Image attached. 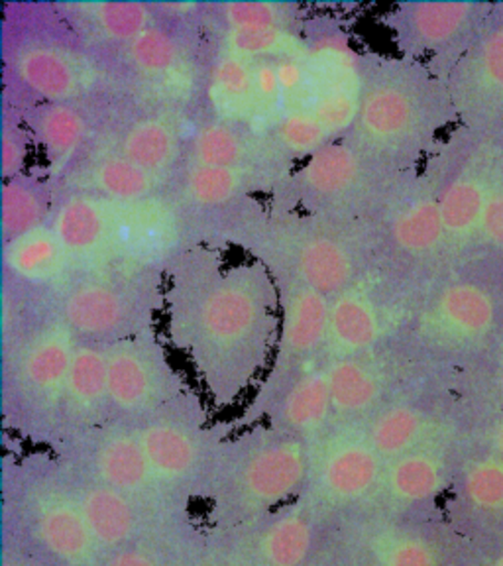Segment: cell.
I'll return each instance as SVG.
<instances>
[{
  "mask_svg": "<svg viewBox=\"0 0 503 566\" xmlns=\"http://www.w3.org/2000/svg\"><path fill=\"white\" fill-rule=\"evenodd\" d=\"M166 336L186 354L214 409L258 388L274 358L282 301L262 260L227 264L219 248L197 242L166 268Z\"/></svg>",
  "mask_w": 503,
  "mask_h": 566,
  "instance_id": "1",
  "label": "cell"
},
{
  "mask_svg": "<svg viewBox=\"0 0 503 566\" xmlns=\"http://www.w3.org/2000/svg\"><path fill=\"white\" fill-rule=\"evenodd\" d=\"M459 115L447 81L427 63L363 55V98L345 140L384 168L404 171Z\"/></svg>",
  "mask_w": 503,
  "mask_h": 566,
  "instance_id": "2",
  "label": "cell"
},
{
  "mask_svg": "<svg viewBox=\"0 0 503 566\" xmlns=\"http://www.w3.org/2000/svg\"><path fill=\"white\" fill-rule=\"evenodd\" d=\"M307 474V442L268 423L240 429L222 444L205 490L207 535H222L292 504Z\"/></svg>",
  "mask_w": 503,
  "mask_h": 566,
  "instance_id": "3",
  "label": "cell"
},
{
  "mask_svg": "<svg viewBox=\"0 0 503 566\" xmlns=\"http://www.w3.org/2000/svg\"><path fill=\"white\" fill-rule=\"evenodd\" d=\"M2 535L48 566H98L101 553L75 497L67 469L50 449L7 454L0 480Z\"/></svg>",
  "mask_w": 503,
  "mask_h": 566,
  "instance_id": "4",
  "label": "cell"
},
{
  "mask_svg": "<svg viewBox=\"0 0 503 566\" xmlns=\"http://www.w3.org/2000/svg\"><path fill=\"white\" fill-rule=\"evenodd\" d=\"M227 239L262 260L275 277H287L327 297H336L364 280L366 244L354 221L274 212L240 214Z\"/></svg>",
  "mask_w": 503,
  "mask_h": 566,
  "instance_id": "5",
  "label": "cell"
},
{
  "mask_svg": "<svg viewBox=\"0 0 503 566\" xmlns=\"http://www.w3.org/2000/svg\"><path fill=\"white\" fill-rule=\"evenodd\" d=\"M77 338L38 301L27 321L2 336V423L35 449H52Z\"/></svg>",
  "mask_w": 503,
  "mask_h": 566,
  "instance_id": "6",
  "label": "cell"
},
{
  "mask_svg": "<svg viewBox=\"0 0 503 566\" xmlns=\"http://www.w3.org/2000/svg\"><path fill=\"white\" fill-rule=\"evenodd\" d=\"M164 270H81L42 300L77 343L108 346L158 327L164 311Z\"/></svg>",
  "mask_w": 503,
  "mask_h": 566,
  "instance_id": "7",
  "label": "cell"
},
{
  "mask_svg": "<svg viewBox=\"0 0 503 566\" xmlns=\"http://www.w3.org/2000/svg\"><path fill=\"white\" fill-rule=\"evenodd\" d=\"M142 449L159 484L179 504L203 502L224 441L237 433L234 421H211V411L197 389L134 424Z\"/></svg>",
  "mask_w": 503,
  "mask_h": 566,
  "instance_id": "8",
  "label": "cell"
},
{
  "mask_svg": "<svg viewBox=\"0 0 503 566\" xmlns=\"http://www.w3.org/2000/svg\"><path fill=\"white\" fill-rule=\"evenodd\" d=\"M391 169L350 142L336 140L301 161L272 193L274 212L303 211L335 221H364L386 199Z\"/></svg>",
  "mask_w": 503,
  "mask_h": 566,
  "instance_id": "9",
  "label": "cell"
},
{
  "mask_svg": "<svg viewBox=\"0 0 503 566\" xmlns=\"http://www.w3.org/2000/svg\"><path fill=\"white\" fill-rule=\"evenodd\" d=\"M275 282L282 301L280 338L272 364L254 389V396L240 417L232 419L237 431L264 423L270 409L292 384L307 371L325 368L323 354L327 345L331 297L287 277H275Z\"/></svg>",
  "mask_w": 503,
  "mask_h": 566,
  "instance_id": "10",
  "label": "cell"
},
{
  "mask_svg": "<svg viewBox=\"0 0 503 566\" xmlns=\"http://www.w3.org/2000/svg\"><path fill=\"white\" fill-rule=\"evenodd\" d=\"M384 470L364 423H335L310 444V474L300 500L328 523L346 513L360 515L378 492Z\"/></svg>",
  "mask_w": 503,
  "mask_h": 566,
  "instance_id": "11",
  "label": "cell"
},
{
  "mask_svg": "<svg viewBox=\"0 0 503 566\" xmlns=\"http://www.w3.org/2000/svg\"><path fill=\"white\" fill-rule=\"evenodd\" d=\"M50 451L67 469L128 495L161 515H186L191 507L166 492L151 470L134 427L106 423L55 444Z\"/></svg>",
  "mask_w": 503,
  "mask_h": 566,
  "instance_id": "12",
  "label": "cell"
},
{
  "mask_svg": "<svg viewBox=\"0 0 503 566\" xmlns=\"http://www.w3.org/2000/svg\"><path fill=\"white\" fill-rule=\"evenodd\" d=\"M7 83L14 81L18 105H80L101 81L97 57L88 53L70 28L62 35L27 32L7 45Z\"/></svg>",
  "mask_w": 503,
  "mask_h": 566,
  "instance_id": "13",
  "label": "cell"
},
{
  "mask_svg": "<svg viewBox=\"0 0 503 566\" xmlns=\"http://www.w3.org/2000/svg\"><path fill=\"white\" fill-rule=\"evenodd\" d=\"M494 2L478 0H406L381 17L399 55L423 62L447 80Z\"/></svg>",
  "mask_w": 503,
  "mask_h": 566,
  "instance_id": "14",
  "label": "cell"
},
{
  "mask_svg": "<svg viewBox=\"0 0 503 566\" xmlns=\"http://www.w3.org/2000/svg\"><path fill=\"white\" fill-rule=\"evenodd\" d=\"M106 366L113 423L134 427L191 388L169 360L158 327L106 346Z\"/></svg>",
  "mask_w": 503,
  "mask_h": 566,
  "instance_id": "15",
  "label": "cell"
},
{
  "mask_svg": "<svg viewBox=\"0 0 503 566\" xmlns=\"http://www.w3.org/2000/svg\"><path fill=\"white\" fill-rule=\"evenodd\" d=\"M328 525L297 497L258 522L207 535V541L230 566H310L321 558Z\"/></svg>",
  "mask_w": 503,
  "mask_h": 566,
  "instance_id": "16",
  "label": "cell"
},
{
  "mask_svg": "<svg viewBox=\"0 0 503 566\" xmlns=\"http://www.w3.org/2000/svg\"><path fill=\"white\" fill-rule=\"evenodd\" d=\"M444 81L459 120L472 128L502 123L503 2H494L490 17L460 53Z\"/></svg>",
  "mask_w": 503,
  "mask_h": 566,
  "instance_id": "17",
  "label": "cell"
},
{
  "mask_svg": "<svg viewBox=\"0 0 503 566\" xmlns=\"http://www.w3.org/2000/svg\"><path fill=\"white\" fill-rule=\"evenodd\" d=\"M67 472H70L71 486L80 502L81 512L91 531V537L95 541L103 558L140 539L154 527H158L159 523L179 517V515H161L146 505L138 504L133 497L116 492L113 488L103 486L73 470L67 469Z\"/></svg>",
  "mask_w": 503,
  "mask_h": 566,
  "instance_id": "18",
  "label": "cell"
},
{
  "mask_svg": "<svg viewBox=\"0 0 503 566\" xmlns=\"http://www.w3.org/2000/svg\"><path fill=\"white\" fill-rule=\"evenodd\" d=\"M106 423H111L106 346L77 343L65 381L53 447Z\"/></svg>",
  "mask_w": 503,
  "mask_h": 566,
  "instance_id": "19",
  "label": "cell"
},
{
  "mask_svg": "<svg viewBox=\"0 0 503 566\" xmlns=\"http://www.w3.org/2000/svg\"><path fill=\"white\" fill-rule=\"evenodd\" d=\"M292 168H221L184 164L177 174V199L191 212L219 211L250 201L260 191H272Z\"/></svg>",
  "mask_w": 503,
  "mask_h": 566,
  "instance_id": "20",
  "label": "cell"
},
{
  "mask_svg": "<svg viewBox=\"0 0 503 566\" xmlns=\"http://www.w3.org/2000/svg\"><path fill=\"white\" fill-rule=\"evenodd\" d=\"M113 209L115 201L98 195L75 189L57 191L50 224L77 272L105 268Z\"/></svg>",
  "mask_w": 503,
  "mask_h": 566,
  "instance_id": "21",
  "label": "cell"
},
{
  "mask_svg": "<svg viewBox=\"0 0 503 566\" xmlns=\"http://www.w3.org/2000/svg\"><path fill=\"white\" fill-rule=\"evenodd\" d=\"M32 134V140L45 159V174L55 186L63 184L77 168L87 146V115L80 105L28 103L14 106Z\"/></svg>",
  "mask_w": 503,
  "mask_h": 566,
  "instance_id": "22",
  "label": "cell"
},
{
  "mask_svg": "<svg viewBox=\"0 0 503 566\" xmlns=\"http://www.w3.org/2000/svg\"><path fill=\"white\" fill-rule=\"evenodd\" d=\"M53 10L87 50H123L161 18L159 4L148 2H63Z\"/></svg>",
  "mask_w": 503,
  "mask_h": 566,
  "instance_id": "23",
  "label": "cell"
},
{
  "mask_svg": "<svg viewBox=\"0 0 503 566\" xmlns=\"http://www.w3.org/2000/svg\"><path fill=\"white\" fill-rule=\"evenodd\" d=\"M503 176L492 156L472 159L441 189L444 252L462 250L476 242L488 201Z\"/></svg>",
  "mask_w": 503,
  "mask_h": 566,
  "instance_id": "24",
  "label": "cell"
},
{
  "mask_svg": "<svg viewBox=\"0 0 503 566\" xmlns=\"http://www.w3.org/2000/svg\"><path fill=\"white\" fill-rule=\"evenodd\" d=\"M384 333V313L363 280L331 300L323 366L376 353Z\"/></svg>",
  "mask_w": 503,
  "mask_h": 566,
  "instance_id": "25",
  "label": "cell"
},
{
  "mask_svg": "<svg viewBox=\"0 0 503 566\" xmlns=\"http://www.w3.org/2000/svg\"><path fill=\"white\" fill-rule=\"evenodd\" d=\"M186 164L221 168H292L277 154L270 136L242 124L211 118L195 128L187 142Z\"/></svg>",
  "mask_w": 503,
  "mask_h": 566,
  "instance_id": "26",
  "label": "cell"
},
{
  "mask_svg": "<svg viewBox=\"0 0 503 566\" xmlns=\"http://www.w3.org/2000/svg\"><path fill=\"white\" fill-rule=\"evenodd\" d=\"M2 268L4 282L35 297H44L77 272L50 222L2 244Z\"/></svg>",
  "mask_w": 503,
  "mask_h": 566,
  "instance_id": "27",
  "label": "cell"
},
{
  "mask_svg": "<svg viewBox=\"0 0 503 566\" xmlns=\"http://www.w3.org/2000/svg\"><path fill=\"white\" fill-rule=\"evenodd\" d=\"M205 551V525L187 513L159 523L140 539L106 555L98 566H197Z\"/></svg>",
  "mask_w": 503,
  "mask_h": 566,
  "instance_id": "28",
  "label": "cell"
},
{
  "mask_svg": "<svg viewBox=\"0 0 503 566\" xmlns=\"http://www.w3.org/2000/svg\"><path fill=\"white\" fill-rule=\"evenodd\" d=\"M333 396L335 423H366L386 406L388 376L376 353L325 366Z\"/></svg>",
  "mask_w": 503,
  "mask_h": 566,
  "instance_id": "29",
  "label": "cell"
},
{
  "mask_svg": "<svg viewBox=\"0 0 503 566\" xmlns=\"http://www.w3.org/2000/svg\"><path fill=\"white\" fill-rule=\"evenodd\" d=\"M264 423L313 444L335 424L333 396L325 368L301 376L270 409Z\"/></svg>",
  "mask_w": 503,
  "mask_h": 566,
  "instance_id": "30",
  "label": "cell"
},
{
  "mask_svg": "<svg viewBox=\"0 0 503 566\" xmlns=\"http://www.w3.org/2000/svg\"><path fill=\"white\" fill-rule=\"evenodd\" d=\"M77 177L80 181L62 184V187L73 186L75 191L98 195L118 203H136L156 195L168 193L171 184L169 177L154 176L116 151H106L97 158L88 159L67 179Z\"/></svg>",
  "mask_w": 503,
  "mask_h": 566,
  "instance_id": "31",
  "label": "cell"
},
{
  "mask_svg": "<svg viewBox=\"0 0 503 566\" xmlns=\"http://www.w3.org/2000/svg\"><path fill=\"white\" fill-rule=\"evenodd\" d=\"M442 480L441 459L433 451L421 447L386 464L380 488L360 515L368 517L371 512H378V507L394 512L399 507L423 504L439 494Z\"/></svg>",
  "mask_w": 503,
  "mask_h": 566,
  "instance_id": "32",
  "label": "cell"
},
{
  "mask_svg": "<svg viewBox=\"0 0 503 566\" xmlns=\"http://www.w3.org/2000/svg\"><path fill=\"white\" fill-rule=\"evenodd\" d=\"M113 151L130 159L154 176L174 179L179 164L186 159V142L179 126L164 116H144L128 124L118 136Z\"/></svg>",
  "mask_w": 503,
  "mask_h": 566,
  "instance_id": "33",
  "label": "cell"
},
{
  "mask_svg": "<svg viewBox=\"0 0 503 566\" xmlns=\"http://www.w3.org/2000/svg\"><path fill=\"white\" fill-rule=\"evenodd\" d=\"M166 14L120 50L123 62L138 80L154 87H179L186 71V44L174 32Z\"/></svg>",
  "mask_w": 503,
  "mask_h": 566,
  "instance_id": "34",
  "label": "cell"
},
{
  "mask_svg": "<svg viewBox=\"0 0 503 566\" xmlns=\"http://www.w3.org/2000/svg\"><path fill=\"white\" fill-rule=\"evenodd\" d=\"M431 321L437 333L447 338L478 340L494 327V297L478 283H451L434 301Z\"/></svg>",
  "mask_w": 503,
  "mask_h": 566,
  "instance_id": "35",
  "label": "cell"
},
{
  "mask_svg": "<svg viewBox=\"0 0 503 566\" xmlns=\"http://www.w3.org/2000/svg\"><path fill=\"white\" fill-rule=\"evenodd\" d=\"M57 189L50 179L22 176L2 179L0 191V229L2 244L24 237L52 221Z\"/></svg>",
  "mask_w": 503,
  "mask_h": 566,
  "instance_id": "36",
  "label": "cell"
},
{
  "mask_svg": "<svg viewBox=\"0 0 503 566\" xmlns=\"http://www.w3.org/2000/svg\"><path fill=\"white\" fill-rule=\"evenodd\" d=\"M389 239L401 254L429 258L444 252L447 237L441 214V191L409 195L389 219Z\"/></svg>",
  "mask_w": 503,
  "mask_h": 566,
  "instance_id": "37",
  "label": "cell"
},
{
  "mask_svg": "<svg viewBox=\"0 0 503 566\" xmlns=\"http://www.w3.org/2000/svg\"><path fill=\"white\" fill-rule=\"evenodd\" d=\"M207 93L214 111L212 118L250 128L254 118V63L214 50Z\"/></svg>",
  "mask_w": 503,
  "mask_h": 566,
  "instance_id": "38",
  "label": "cell"
},
{
  "mask_svg": "<svg viewBox=\"0 0 503 566\" xmlns=\"http://www.w3.org/2000/svg\"><path fill=\"white\" fill-rule=\"evenodd\" d=\"M374 451L388 464L425 447L429 434L427 417L409 403H386L364 423Z\"/></svg>",
  "mask_w": 503,
  "mask_h": 566,
  "instance_id": "39",
  "label": "cell"
},
{
  "mask_svg": "<svg viewBox=\"0 0 503 566\" xmlns=\"http://www.w3.org/2000/svg\"><path fill=\"white\" fill-rule=\"evenodd\" d=\"M205 20L211 22L214 32L230 30H293L303 32V17L295 2H214L203 4Z\"/></svg>",
  "mask_w": 503,
  "mask_h": 566,
  "instance_id": "40",
  "label": "cell"
},
{
  "mask_svg": "<svg viewBox=\"0 0 503 566\" xmlns=\"http://www.w3.org/2000/svg\"><path fill=\"white\" fill-rule=\"evenodd\" d=\"M219 44L217 50L239 55L247 62H262V60H282L290 55H300L307 50L305 32L293 30H230L217 32Z\"/></svg>",
  "mask_w": 503,
  "mask_h": 566,
  "instance_id": "41",
  "label": "cell"
},
{
  "mask_svg": "<svg viewBox=\"0 0 503 566\" xmlns=\"http://www.w3.org/2000/svg\"><path fill=\"white\" fill-rule=\"evenodd\" d=\"M364 566H439L433 547L411 533L368 530L363 539Z\"/></svg>",
  "mask_w": 503,
  "mask_h": 566,
  "instance_id": "42",
  "label": "cell"
},
{
  "mask_svg": "<svg viewBox=\"0 0 503 566\" xmlns=\"http://www.w3.org/2000/svg\"><path fill=\"white\" fill-rule=\"evenodd\" d=\"M274 144L275 150L287 164L305 161L315 151L325 148L331 144V136L325 128L307 113H292L283 116L280 123L275 124L274 130L268 134Z\"/></svg>",
  "mask_w": 503,
  "mask_h": 566,
  "instance_id": "43",
  "label": "cell"
},
{
  "mask_svg": "<svg viewBox=\"0 0 503 566\" xmlns=\"http://www.w3.org/2000/svg\"><path fill=\"white\" fill-rule=\"evenodd\" d=\"M32 134L28 130L27 124L18 113V108H10L4 103L2 113V179L28 174V158L32 148Z\"/></svg>",
  "mask_w": 503,
  "mask_h": 566,
  "instance_id": "44",
  "label": "cell"
},
{
  "mask_svg": "<svg viewBox=\"0 0 503 566\" xmlns=\"http://www.w3.org/2000/svg\"><path fill=\"white\" fill-rule=\"evenodd\" d=\"M467 494L482 510L503 507V460H482L467 474Z\"/></svg>",
  "mask_w": 503,
  "mask_h": 566,
  "instance_id": "45",
  "label": "cell"
},
{
  "mask_svg": "<svg viewBox=\"0 0 503 566\" xmlns=\"http://www.w3.org/2000/svg\"><path fill=\"white\" fill-rule=\"evenodd\" d=\"M476 242L494 250H503V179L488 201Z\"/></svg>",
  "mask_w": 503,
  "mask_h": 566,
  "instance_id": "46",
  "label": "cell"
},
{
  "mask_svg": "<svg viewBox=\"0 0 503 566\" xmlns=\"http://www.w3.org/2000/svg\"><path fill=\"white\" fill-rule=\"evenodd\" d=\"M0 566H48L10 535L0 539Z\"/></svg>",
  "mask_w": 503,
  "mask_h": 566,
  "instance_id": "47",
  "label": "cell"
},
{
  "mask_svg": "<svg viewBox=\"0 0 503 566\" xmlns=\"http://www.w3.org/2000/svg\"><path fill=\"white\" fill-rule=\"evenodd\" d=\"M197 566H230L229 563H224L221 557H217L214 553H212L211 547H209V541H207V551H205L203 558H201V563Z\"/></svg>",
  "mask_w": 503,
  "mask_h": 566,
  "instance_id": "48",
  "label": "cell"
},
{
  "mask_svg": "<svg viewBox=\"0 0 503 566\" xmlns=\"http://www.w3.org/2000/svg\"><path fill=\"white\" fill-rule=\"evenodd\" d=\"M495 449H497V452L502 454L503 459V419L500 421V424H497V429H495Z\"/></svg>",
  "mask_w": 503,
  "mask_h": 566,
  "instance_id": "49",
  "label": "cell"
},
{
  "mask_svg": "<svg viewBox=\"0 0 503 566\" xmlns=\"http://www.w3.org/2000/svg\"><path fill=\"white\" fill-rule=\"evenodd\" d=\"M310 566H328V563H325L323 558H317V560H315V563H313V565Z\"/></svg>",
  "mask_w": 503,
  "mask_h": 566,
  "instance_id": "50",
  "label": "cell"
},
{
  "mask_svg": "<svg viewBox=\"0 0 503 566\" xmlns=\"http://www.w3.org/2000/svg\"><path fill=\"white\" fill-rule=\"evenodd\" d=\"M495 566H503V557L500 558V560H497V565H495Z\"/></svg>",
  "mask_w": 503,
  "mask_h": 566,
  "instance_id": "51",
  "label": "cell"
},
{
  "mask_svg": "<svg viewBox=\"0 0 503 566\" xmlns=\"http://www.w3.org/2000/svg\"><path fill=\"white\" fill-rule=\"evenodd\" d=\"M502 391H503V374H502Z\"/></svg>",
  "mask_w": 503,
  "mask_h": 566,
  "instance_id": "52",
  "label": "cell"
}]
</instances>
